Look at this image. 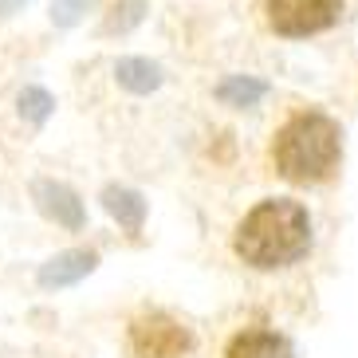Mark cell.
Returning <instances> with one entry per match:
<instances>
[{"mask_svg":"<svg viewBox=\"0 0 358 358\" xmlns=\"http://www.w3.org/2000/svg\"><path fill=\"white\" fill-rule=\"evenodd\" d=\"M232 248L248 268L260 272L287 268L311 252V217L292 197H268L236 224Z\"/></svg>","mask_w":358,"mask_h":358,"instance_id":"1","label":"cell"},{"mask_svg":"<svg viewBox=\"0 0 358 358\" xmlns=\"http://www.w3.org/2000/svg\"><path fill=\"white\" fill-rule=\"evenodd\" d=\"M272 162L280 178L295 185H319L343 162V130L323 110H299L275 130Z\"/></svg>","mask_w":358,"mask_h":358,"instance_id":"2","label":"cell"},{"mask_svg":"<svg viewBox=\"0 0 358 358\" xmlns=\"http://www.w3.org/2000/svg\"><path fill=\"white\" fill-rule=\"evenodd\" d=\"M264 16L275 36L303 40L335 28L343 16V0H264Z\"/></svg>","mask_w":358,"mask_h":358,"instance_id":"3","label":"cell"},{"mask_svg":"<svg viewBox=\"0 0 358 358\" xmlns=\"http://www.w3.org/2000/svg\"><path fill=\"white\" fill-rule=\"evenodd\" d=\"M193 350V331L169 311H142L130 323V355L134 358H185Z\"/></svg>","mask_w":358,"mask_h":358,"instance_id":"4","label":"cell"},{"mask_svg":"<svg viewBox=\"0 0 358 358\" xmlns=\"http://www.w3.org/2000/svg\"><path fill=\"white\" fill-rule=\"evenodd\" d=\"M32 197L40 205L43 217H52L55 224H64V229H83L87 224V213H83V201L75 197V189H67L64 181H32Z\"/></svg>","mask_w":358,"mask_h":358,"instance_id":"5","label":"cell"},{"mask_svg":"<svg viewBox=\"0 0 358 358\" xmlns=\"http://www.w3.org/2000/svg\"><path fill=\"white\" fill-rule=\"evenodd\" d=\"M99 268V252H91V248H67V252H55L48 264H40V272H36V280H40V287H71L79 284L83 275H91Z\"/></svg>","mask_w":358,"mask_h":358,"instance_id":"6","label":"cell"},{"mask_svg":"<svg viewBox=\"0 0 358 358\" xmlns=\"http://www.w3.org/2000/svg\"><path fill=\"white\" fill-rule=\"evenodd\" d=\"M224 358H295V350L284 335L264 331V327H248L241 335H232Z\"/></svg>","mask_w":358,"mask_h":358,"instance_id":"7","label":"cell"},{"mask_svg":"<svg viewBox=\"0 0 358 358\" xmlns=\"http://www.w3.org/2000/svg\"><path fill=\"white\" fill-rule=\"evenodd\" d=\"M115 79H118V87H127L130 95H150V91H158L162 87L166 71H162V64H154V59L127 55V59H118L115 64Z\"/></svg>","mask_w":358,"mask_h":358,"instance_id":"8","label":"cell"},{"mask_svg":"<svg viewBox=\"0 0 358 358\" xmlns=\"http://www.w3.org/2000/svg\"><path fill=\"white\" fill-rule=\"evenodd\" d=\"M103 209L115 217L127 232H138L142 221H146V197L138 189H127V185H106L103 189Z\"/></svg>","mask_w":358,"mask_h":358,"instance_id":"9","label":"cell"},{"mask_svg":"<svg viewBox=\"0 0 358 358\" xmlns=\"http://www.w3.org/2000/svg\"><path fill=\"white\" fill-rule=\"evenodd\" d=\"M268 95V83L264 79H252V75H229L221 87H217V99L224 106H256Z\"/></svg>","mask_w":358,"mask_h":358,"instance_id":"10","label":"cell"},{"mask_svg":"<svg viewBox=\"0 0 358 358\" xmlns=\"http://www.w3.org/2000/svg\"><path fill=\"white\" fill-rule=\"evenodd\" d=\"M146 8H150L146 0H122V4H115L110 16H106V24H103V32L115 36V32H130V28H138L142 16H146Z\"/></svg>","mask_w":358,"mask_h":358,"instance_id":"11","label":"cell"},{"mask_svg":"<svg viewBox=\"0 0 358 358\" xmlns=\"http://www.w3.org/2000/svg\"><path fill=\"white\" fill-rule=\"evenodd\" d=\"M16 106H20V118H28V122H48V115L55 110V99L43 91V87H24L20 99H16Z\"/></svg>","mask_w":358,"mask_h":358,"instance_id":"12","label":"cell"},{"mask_svg":"<svg viewBox=\"0 0 358 358\" xmlns=\"http://www.w3.org/2000/svg\"><path fill=\"white\" fill-rule=\"evenodd\" d=\"M91 8H99V0H52V24L55 28H75Z\"/></svg>","mask_w":358,"mask_h":358,"instance_id":"13","label":"cell"},{"mask_svg":"<svg viewBox=\"0 0 358 358\" xmlns=\"http://www.w3.org/2000/svg\"><path fill=\"white\" fill-rule=\"evenodd\" d=\"M24 4H28V0H0V20H4V16H12V12H20Z\"/></svg>","mask_w":358,"mask_h":358,"instance_id":"14","label":"cell"}]
</instances>
